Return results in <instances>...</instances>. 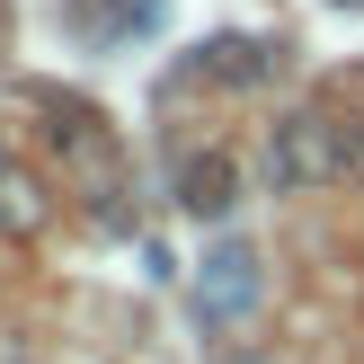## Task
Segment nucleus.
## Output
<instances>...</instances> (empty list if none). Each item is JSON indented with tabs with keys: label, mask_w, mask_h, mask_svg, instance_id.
I'll return each mask as SVG.
<instances>
[{
	"label": "nucleus",
	"mask_w": 364,
	"mask_h": 364,
	"mask_svg": "<svg viewBox=\"0 0 364 364\" xmlns=\"http://www.w3.org/2000/svg\"><path fill=\"white\" fill-rule=\"evenodd\" d=\"M178 205H187L196 223H213V213L240 205V169H231V151H196L187 169H178Z\"/></svg>",
	"instance_id": "7ed1b4c3"
},
{
	"label": "nucleus",
	"mask_w": 364,
	"mask_h": 364,
	"mask_svg": "<svg viewBox=\"0 0 364 364\" xmlns=\"http://www.w3.org/2000/svg\"><path fill=\"white\" fill-rule=\"evenodd\" d=\"M249 302H258V258H249L240 240H223L205 258V276H196V311L205 320H240Z\"/></svg>",
	"instance_id": "f03ea898"
},
{
	"label": "nucleus",
	"mask_w": 364,
	"mask_h": 364,
	"mask_svg": "<svg viewBox=\"0 0 364 364\" xmlns=\"http://www.w3.org/2000/svg\"><path fill=\"white\" fill-rule=\"evenodd\" d=\"M338 169H347V142H338V124H329V116H284L276 134H267V178H276L284 196L329 187Z\"/></svg>",
	"instance_id": "f257e3e1"
},
{
	"label": "nucleus",
	"mask_w": 364,
	"mask_h": 364,
	"mask_svg": "<svg viewBox=\"0 0 364 364\" xmlns=\"http://www.w3.org/2000/svg\"><path fill=\"white\" fill-rule=\"evenodd\" d=\"M205 71H213V80H258V45H249V36H213V45H205Z\"/></svg>",
	"instance_id": "423d86ee"
},
{
	"label": "nucleus",
	"mask_w": 364,
	"mask_h": 364,
	"mask_svg": "<svg viewBox=\"0 0 364 364\" xmlns=\"http://www.w3.org/2000/svg\"><path fill=\"white\" fill-rule=\"evenodd\" d=\"M0 231H9V240H36V231H45V187H36L27 169H0Z\"/></svg>",
	"instance_id": "20e7f679"
},
{
	"label": "nucleus",
	"mask_w": 364,
	"mask_h": 364,
	"mask_svg": "<svg viewBox=\"0 0 364 364\" xmlns=\"http://www.w3.org/2000/svg\"><path fill=\"white\" fill-rule=\"evenodd\" d=\"M89 36H134V27H160V0H71Z\"/></svg>",
	"instance_id": "39448f33"
}]
</instances>
